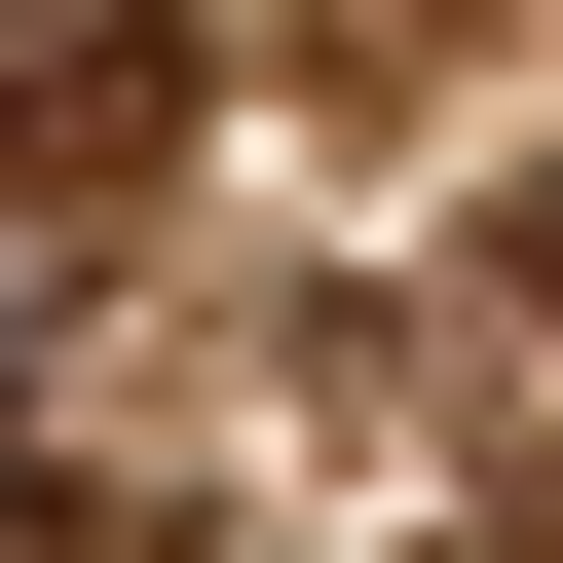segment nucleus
<instances>
[{
	"instance_id": "1",
	"label": "nucleus",
	"mask_w": 563,
	"mask_h": 563,
	"mask_svg": "<svg viewBox=\"0 0 563 563\" xmlns=\"http://www.w3.org/2000/svg\"><path fill=\"white\" fill-rule=\"evenodd\" d=\"M526 301H563V188H526Z\"/></svg>"
}]
</instances>
